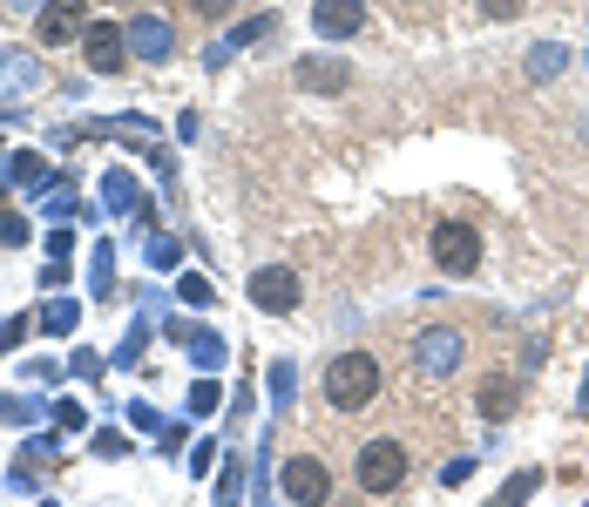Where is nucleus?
Listing matches in <instances>:
<instances>
[{
  "mask_svg": "<svg viewBox=\"0 0 589 507\" xmlns=\"http://www.w3.org/2000/svg\"><path fill=\"white\" fill-rule=\"evenodd\" d=\"M325 399L340 406V412H360L380 399V359L373 352H340L325 366Z\"/></svg>",
  "mask_w": 589,
  "mask_h": 507,
  "instance_id": "obj_1",
  "label": "nucleus"
},
{
  "mask_svg": "<svg viewBox=\"0 0 589 507\" xmlns=\"http://www.w3.org/2000/svg\"><path fill=\"white\" fill-rule=\"evenodd\" d=\"M434 265H441V278H474L481 271V230L474 223H461V217H448V223H434Z\"/></svg>",
  "mask_w": 589,
  "mask_h": 507,
  "instance_id": "obj_2",
  "label": "nucleus"
},
{
  "mask_svg": "<svg viewBox=\"0 0 589 507\" xmlns=\"http://www.w3.org/2000/svg\"><path fill=\"white\" fill-rule=\"evenodd\" d=\"M360 487L366 494H400L406 487V447L400 440H366L360 447Z\"/></svg>",
  "mask_w": 589,
  "mask_h": 507,
  "instance_id": "obj_3",
  "label": "nucleus"
},
{
  "mask_svg": "<svg viewBox=\"0 0 589 507\" xmlns=\"http://www.w3.org/2000/svg\"><path fill=\"white\" fill-rule=\"evenodd\" d=\"M278 480H285V500H298V507H325L332 500V467L318 454H292Z\"/></svg>",
  "mask_w": 589,
  "mask_h": 507,
  "instance_id": "obj_4",
  "label": "nucleus"
},
{
  "mask_svg": "<svg viewBox=\"0 0 589 507\" xmlns=\"http://www.w3.org/2000/svg\"><path fill=\"white\" fill-rule=\"evenodd\" d=\"M461 331L454 325H434V331H420L413 338V366H420V379H448L454 366H461Z\"/></svg>",
  "mask_w": 589,
  "mask_h": 507,
  "instance_id": "obj_5",
  "label": "nucleus"
},
{
  "mask_svg": "<svg viewBox=\"0 0 589 507\" xmlns=\"http://www.w3.org/2000/svg\"><path fill=\"white\" fill-rule=\"evenodd\" d=\"M81 34H89V0H48L35 14V41H48V48H68Z\"/></svg>",
  "mask_w": 589,
  "mask_h": 507,
  "instance_id": "obj_6",
  "label": "nucleus"
},
{
  "mask_svg": "<svg viewBox=\"0 0 589 507\" xmlns=\"http://www.w3.org/2000/svg\"><path fill=\"white\" fill-rule=\"evenodd\" d=\"M298 271L292 265H265L258 278H251V305H258V311H272V318H285V311H298Z\"/></svg>",
  "mask_w": 589,
  "mask_h": 507,
  "instance_id": "obj_7",
  "label": "nucleus"
},
{
  "mask_svg": "<svg viewBox=\"0 0 589 507\" xmlns=\"http://www.w3.org/2000/svg\"><path fill=\"white\" fill-rule=\"evenodd\" d=\"M122 41H129L136 61H170V54H177V34H170V21H163V14H136V21L122 28Z\"/></svg>",
  "mask_w": 589,
  "mask_h": 507,
  "instance_id": "obj_8",
  "label": "nucleus"
},
{
  "mask_svg": "<svg viewBox=\"0 0 589 507\" xmlns=\"http://www.w3.org/2000/svg\"><path fill=\"white\" fill-rule=\"evenodd\" d=\"M312 28L325 41H353L366 28V0H312Z\"/></svg>",
  "mask_w": 589,
  "mask_h": 507,
  "instance_id": "obj_9",
  "label": "nucleus"
},
{
  "mask_svg": "<svg viewBox=\"0 0 589 507\" xmlns=\"http://www.w3.org/2000/svg\"><path fill=\"white\" fill-rule=\"evenodd\" d=\"M81 54H89V68H96V74H116V68L129 61V41H122V28L89 21V34H81Z\"/></svg>",
  "mask_w": 589,
  "mask_h": 507,
  "instance_id": "obj_10",
  "label": "nucleus"
},
{
  "mask_svg": "<svg viewBox=\"0 0 589 507\" xmlns=\"http://www.w3.org/2000/svg\"><path fill=\"white\" fill-rule=\"evenodd\" d=\"M41 89V54L0 41V96H35Z\"/></svg>",
  "mask_w": 589,
  "mask_h": 507,
  "instance_id": "obj_11",
  "label": "nucleus"
},
{
  "mask_svg": "<svg viewBox=\"0 0 589 507\" xmlns=\"http://www.w3.org/2000/svg\"><path fill=\"white\" fill-rule=\"evenodd\" d=\"M298 89H312V96H340V89H353V68L346 61H298Z\"/></svg>",
  "mask_w": 589,
  "mask_h": 507,
  "instance_id": "obj_12",
  "label": "nucleus"
},
{
  "mask_svg": "<svg viewBox=\"0 0 589 507\" xmlns=\"http://www.w3.org/2000/svg\"><path fill=\"white\" fill-rule=\"evenodd\" d=\"M474 406H481V419H509L522 406V386L516 379H481V399Z\"/></svg>",
  "mask_w": 589,
  "mask_h": 507,
  "instance_id": "obj_13",
  "label": "nucleus"
},
{
  "mask_svg": "<svg viewBox=\"0 0 589 507\" xmlns=\"http://www.w3.org/2000/svg\"><path fill=\"white\" fill-rule=\"evenodd\" d=\"M265 34H278V14H258V21H244V28H237V34H230V41H224L210 61H224L230 48H251V41H265Z\"/></svg>",
  "mask_w": 589,
  "mask_h": 507,
  "instance_id": "obj_14",
  "label": "nucleus"
},
{
  "mask_svg": "<svg viewBox=\"0 0 589 507\" xmlns=\"http://www.w3.org/2000/svg\"><path fill=\"white\" fill-rule=\"evenodd\" d=\"M102 197H109V210L122 217V210H136V177H129V169H109V177H102Z\"/></svg>",
  "mask_w": 589,
  "mask_h": 507,
  "instance_id": "obj_15",
  "label": "nucleus"
},
{
  "mask_svg": "<svg viewBox=\"0 0 589 507\" xmlns=\"http://www.w3.org/2000/svg\"><path fill=\"white\" fill-rule=\"evenodd\" d=\"M89 258H96V265H89V285H96V298H109V291H116V250H109V243H96Z\"/></svg>",
  "mask_w": 589,
  "mask_h": 507,
  "instance_id": "obj_16",
  "label": "nucleus"
},
{
  "mask_svg": "<svg viewBox=\"0 0 589 507\" xmlns=\"http://www.w3.org/2000/svg\"><path fill=\"white\" fill-rule=\"evenodd\" d=\"M184 346H190L197 366H224V338L217 331H184Z\"/></svg>",
  "mask_w": 589,
  "mask_h": 507,
  "instance_id": "obj_17",
  "label": "nucleus"
},
{
  "mask_svg": "<svg viewBox=\"0 0 589 507\" xmlns=\"http://www.w3.org/2000/svg\"><path fill=\"white\" fill-rule=\"evenodd\" d=\"M8 183H48V162H41L35 149H21V156L8 162Z\"/></svg>",
  "mask_w": 589,
  "mask_h": 507,
  "instance_id": "obj_18",
  "label": "nucleus"
},
{
  "mask_svg": "<svg viewBox=\"0 0 589 507\" xmlns=\"http://www.w3.org/2000/svg\"><path fill=\"white\" fill-rule=\"evenodd\" d=\"M75 325H81V311H75V305H68V298H55V305H48V311H41V331H55V338H68V331H75Z\"/></svg>",
  "mask_w": 589,
  "mask_h": 507,
  "instance_id": "obj_19",
  "label": "nucleus"
},
{
  "mask_svg": "<svg viewBox=\"0 0 589 507\" xmlns=\"http://www.w3.org/2000/svg\"><path fill=\"white\" fill-rule=\"evenodd\" d=\"M177 258H184V243H177V237H149V271H170Z\"/></svg>",
  "mask_w": 589,
  "mask_h": 507,
  "instance_id": "obj_20",
  "label": "nucleus"
},
{
  "mask_svg": "<svg viewBox=\"0 0 589 507\" xmlns=\"http://www.w3.org/2000/svg\"><path fill=\"white\" fill-rule=\"evenodd\" d=\"M0 243H8V250L28 243V217H21V210H0Z\"/></svg>",
  "mask_w": 589,
  "mask_h": 507,
  "instance_id": "obj_21",
  "label": "nucleus"
},
{
  "mask_svg": "<svg viewBox=\"0 0 589 507\" xmlns=\"http://www.w3.org/2000/svg\"><path fill=\"white\" fill-rule=\"evenodd\" d=\"M529 494H536V474H516L509 487H501V494H494V507H522Z\"/></svg>",
  "mask_w": 589,
  "mask_h": 507,
  "instance_id": "obj_22",
  "label": "nucleus"
},
{
  "mask_svg": "<svg viewBox=\"0 0 589 507\" xmlns=\"http://www.w3.org/2000/svg\"><path fill=\"white\" fill-rule=\"evenodd\" d=\"M41 210H48V217H75V190H68V183H55V197L41 190Z\"/></svg>",
  "mask_w": 589,
  "mask_h": 507,
  "instance_id": "obj_23",
  "label": "nucleus"
},
{
  "mask_svg": "<svg viewBox=\"0 0 589 507\" xmlns=\"http://www.w3.org/2000/svg\"><path fill=\"white\" fill-rule=\"evenodd\" d=\"M177 298H184V305H210V278H184Z\"/></svg>",
  "mask_w": 589,
  "mask_h": 507,
  "instance_id": "obj_24",
  "label": "nucleus"
},
{
  "mask_svg": "<svg viewBox=\"0 0 589 507\" xmlns=\"http://www.w3.org/2000/svg\"><path fill=\"white\" fill-rule=\"evenodd\" d=\"M190 412H217V386H210V379L190 386Z\"/></svg>",
  "mask_w": 589,
  "mask_h": 507,
  "instance_id": "obj_25",
  "label": "nucleus"
},
{
  "mask_svg": "<svg viewBox=\"0 0 589 507\" xmlns=\"http://www.w3.org/2000/svg\"><path fill=\"white\" fill-rule=\"evenodd\" d=\"M81 419H89V412H81L75 399H61V406H55V427H61V434H75V427H81Z\"/></svg>",
  "mask_w": 589,
  "mask_h": 507,
  "instance_id": "obj_26",
  "label": "nucleus"
},
{
  "mask_svg": "<svg viewBox=\"0 0 589 507\" xmlns=\"http://www.w3.org/2000/svg\"><path fill=\"white\" fill-rule=\"evenodd\" d=\"M481 14H488V21H516L522 0H481Z\"/></svg>",
  "mask_w": 589,
  "mask_h": 507,
  "instance_id": "obj_27",
  "label": "nucleus"
},
{
  "mask_svg": "<svg viewBox=\"0 0 589 507\" xmlns=\"http://www.w3.org/2000/svg\"><path fill=\"white\" fill-rule=\"evenodd\" d=\"M0 412H8V419H14V427H21V419H35L41 406H35V399H0Z\"/></svg>",
  "mask_w": 589,
  "mask_h": 507,
  "instance_id": "obj_28",
  "label": "nucleus"
},
{
  "mask_svg": "<svg viewBox=\"0 0 589 507\" xmlns=\"http://www.w3.org/2000/svg\"><path fill=\"white\" fill-rule=\"evenodd\" d=\"M190 8H197V14H204V21H224V14H230V8H237V0H190Z\"/></svg>",
  "mask_w": 589,
  "mask_h": 507,
  "instance_id": "obj_29",
  "label": "nucleus"
},
{
  "mask_svg": "<svg viewBox=\"0 0 589 507\" xmlns=\"http://www.w3.org/2000/svg\"><path fill=\"white\" fill-rule=\"evenodd\" d=\"M217 500H224V507H237V460L224 467V480H217Z\"/></svg>",
  "mask_w": 589,
  "mask_h": 507,
  "instance_id": "obj_30",
  "label": "nucleus"
},
{
  "mask_svg": "<svg viewBox=\"0 0 589 507\" xmlns=\"http://www.w3.org/2000/svg\"><path fill=\"white\" fill-rule=\"evenodd\" d=\"M582 412H589V379H582Z\"/></svg>",
  "mask_w": 589,
  "mask_h": 507,
  "instance_id": "obj_31",
  "label": "nucleus"
},
{
  "mask_svg": "<svg viewBox=\"0 0 589 507\" xmlns=\"http://www.w3.org/2000/svg\"><path fill=\"white\" fill-rule=\"evenodd\" d=\"M41 507H55V500H41Z\"/></svg>",
  "mask_w": 589,
  "mask_h": 507,
  "instance_id": "obj_32",
  "label": "nucleus"
}]
</instances>
